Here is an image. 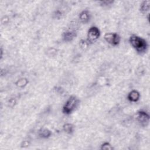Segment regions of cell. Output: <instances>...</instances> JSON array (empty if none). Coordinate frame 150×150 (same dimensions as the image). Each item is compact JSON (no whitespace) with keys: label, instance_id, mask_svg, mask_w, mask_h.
Segmentation results:
<instances>
[{"label":"cell","instance_id":"6","mask_svg":"<svg viewBox=\"0 0 150 150\" xmlns=\"http://www.w3.org/2000/svg\"><path fill=\"white\" fill-rule=\"evenodd\" d=\"M76 36L74 30H67L63 34V39L65 42H70Z\"/></svg>","mask_w":150,"mask_h":150},{"label":"cell","instance_id":"4","mask_svg":"<svg viewBox=\"0 0 150 150\" xmlns=\"http://www.w3.org/2000/svg\"><path fill=\"white\" fill-rule=\"evenodd\" d=\"M105 40L108 43L116 46L118 45L120 42V36L116 33H107L104 35Z\"/></svg>","mask_w":150,"mask_h":150},{"label":"cell","instance_id":"2","mask_svg":"<svg viewBox=\"0 0 150 150\" xmlns=\"http://www.w3.org/2000/svg\"><path fill=\"white\" fill-rule=\"evenodd\" d=\"M78 103L79 100L75 96H71L64 105L63 107V112L66 114H70L77 107Z\"/></svg>","mask_w":150,"mask_h":150},{"label":"cell","instance_id":"10","mask_svg":"<svg viewBox=\"0 0 150 150\" xmlns=\"http://www.w3.org/2000/svg\"><path fill=\"white\" fill-rule=\"evenodd\" d=\"M50 135H51L50 131L48 129H46V128L41 129L39 131V135L42 138H46L49 137L50 136Z\"/></svg>","mask_w":150,"mask_h":150},{"label":"cell","instance_id":"7","mask_svg":"<svg viewBox=\"0 0 150 150\" xmlns=\"http://www.w3.org/2000/svg\"><path fill=\"white\" fill-rule=\"evenodd\" d=\"M79 19L83 23H87L89 22L90 18V15L88 11L84 10L79 14Z\"/></svg>","mask_w":150,"mask_h":150},{"label":"cell","instance_id":"9","mask_svg":"<svg viewBox=\"0 0 150 150\" xmlns=\"http://www.w3.org/2000/svg\"><path fill=\"white\" fill-rule=\"evenodd\" d=\"M150 7V1H144L142 2L140 5V11L142 13H146L147 11H149Z\"/></svg>","mask_w":150,"mask_h":150},{"label":"cell","instance_id":"11","mask_svg":"<svg viewBox=\"0 0 150 150\" xmlns=\"http://www.w3.org/2000/svg\"><path fill=\"white\" fill-rule=\"evenodd\" d=\"M73 126L71 124H66L63 125V130L68 134H70L73 131Z\"/></svg>","mask_w":150,"mask_h":150},{"label":"cell","instance_id":"5","mask_svg":"<svg viewBox=\"0 0 150 150\" xmlns=\"http://www.w3.org/2000/svg\"><path fill=\"white\" fill-rule=\"evenodd\" d=\"M136 119L141 125L146 126L149 121V116L145 111H140L137 112L136 115Z\"/></svg>","mask_w":150,"mask_h":150},{"label":"cell","instance_id":"8","mask_svg":"<svg viewBox=\"0 0 150 150\" xmlns=\"http://www.w3.org/2000/svg\"><path fill=\"white\" fill-rule=\"evenodd\" d=\"M140 97V94L138 91L136 90H132L129 93L127 98L128 100L132 102H136L137 101Z\"/></svg>","mask_w":150,"mask_h":150},{"label":"cell","instance_id":"3","mask_svg":"<svg viewBox=\"0 0 150 150\" xmlns=\"http://www.w3.org/2000/svg\"><path fill=\"white\" fill-rule=\"evenodd\" d=\"M100 32L99 29L96 26H91L87 32V42L88 43L95 42L100 37Z\"/></svg>","mask_w":150,"mask_h":150},{"label":"cell","instance_id":"14","mask_svg":"<svg viewBox=\"0 0 150 150\" xmlns=\"http://www.w3.org/2000/svg\"><path fill=\"white\" fill-rule=\"evenodd\" d=\"M27 83V80L25 79H20L19 80L16 84L18 86H20V87H23L24 85H26Z\"/></svg>","mask_w":150,"mask_h":150},{"label":"cell","instance_id":"15","mask_svg":"<svg viewBox=\"0 0 150 150\" xmlns=\"http://www.w3.org/2000/svg\"><path fill=\"white\" fill-rule=\"evenodd\" d=\"M101 3V5H111L113 1H101L100 2Z\"/></svg>","mask_w":150,"mask_h":150},{"label":"cell","instance_id":"12","mask_svg":"<svg viewBox=\"0 0 150 150\" xmlns=\"http://www.w3.org/2000/svg\"><path fill=\"white\" fill-rule=\"evenodd\" d=\"M88 42H87V40H81L80 42H79V45L80 46V47L83 49H86L88 47Z\"/></svg>","mask_w":150,"mask_h":150},{"label":"cell","instance_id":"13","mask_svg":"<svg viewBox=\"0 0 150 150\" xmlns=\"http://www.w3.org/2000/svg\"><path fill=\"white\" fill-rule=\"evenodd\" d=\"M101 149L108 150V149H112L113 148L111 146V145L108 142H104V144H102Z\"/></svg>","mask_w":150,"mask_h":150},{"label":"cell","instance_id":"1","mask_svg":"<svg viewBox=\"0 0 150 150\" xmlns=\"http://www.w3.org/2000/svg\"><path fill=\"white\" fill-rule=\"evenodd\" d=\"M129 41L131 46L138 53L142 54L146 52L148 48V44L144 39L132 35L130 36Z\"/></svg>","mask_w":150,"mask_h":150}]
</instances>
